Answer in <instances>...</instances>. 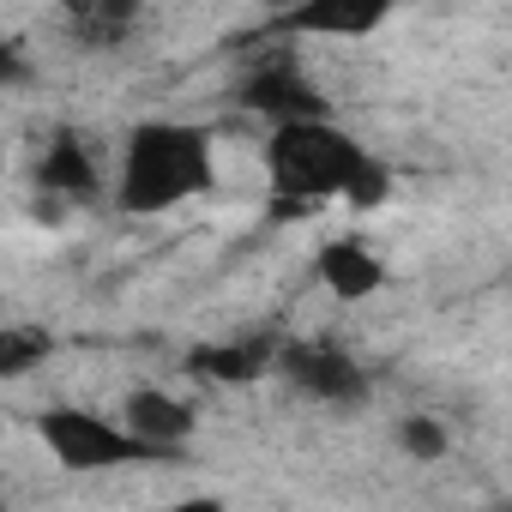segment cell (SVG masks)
<instances>
[{"mask_svg":"<svg viewBox=\"0 0 512 512\" xmlns=\"http://www.w3.org/2000/svg\"><path fill=\"white\" fill-rule=\"evenodd\" d=\"M266 169L278 211H314V205H380L392 193V175L380 157H368L332 115L320 121H284L266 139Z\"/></svg>","mask_w":512,"mask_h":512,"instance_id":"obj_1","label":"cell"},{"mask_svg":"<svg viewBox=\"0 0 512 512\" xmlns=\"http://www.w3.org/2000/svg\"><path fill=\"white\" fill-rule=\"evenodd\" d=\"M290 7H296V0H272V13H290Z\"/></svg>","mask_w":512,"mask_h":512,"instance_id":"obj_15","label":"cell"},{"mask_svg":"<svg viewBox=\"0 0 512 512\" xmlns=\"http://www.w3.org/2000/svg\"><path fill=\"white\" fill-rule=\"evenodd\" d=\"M314 272H320V284H326L338 302H368V296L386 284V260H380L362 235H332V241L314 253Z\"/></svg>","mask_w":512,"mask_h":512,"instance_id":"obj_9","label":"cell"},{"mask_svg":"<svg viewBox=\"0 0 512 512\" xmlns=\"http://www.w3.org/2000/svg\"><path fill=\"white\" fill-rule=\"evenodd\" d=\"M241 109L260 115L266 127H284V121H320V115H332V97L296 61H260L241 79Z\"/></svg>","mask_w":512,"mask_h":512,"instance_id":"obj_5","label":"cell"},{"mask_svg":"<svg viewBox=\"0 0 512 512\" xmlns=\"http://www.w3.org/2000/svg\"><path fill=\"white\" fill-rule=\"evenodd\" d=\"M31 79V61L13 49V43H0V91H7V85H25Z\"/></svg>","mask_w":512,"mask_h":512,"instance_id":"obj_14","label":"cell"},{"mask_svg":"<svg viewBox=\"0 0 512 512\" xmlns=\"http://www.w3.org/2000/svg\"><path fill=\"white\" fill-rule=\"evenodd\" d=\"M37 434L43 446L55 452V464L67 470H115V464H163L157 446H145L139 434H127L121 422L97 416V410H79V404H55L37 416Z\"/></svg>","mask_w":512,"mask_h":512,"instance_id":"obj_3","label":"cell"},{"mask_svg":"<svg viewBox=\"0 0 512 512\" xmlns=\"http://www.w3.org/2000/svg\"><path fill=\"white\" fill-rule=\"evenodd\" d=\"M61 25L79 49H121L139 25V0H61Z\"/></svg>","mask_w":512,"mask_h":512,"instance_id":"obj_10","label":"cell"},{"mask_svg":"<svg viewBox=\"0 0 512 512\" xmlns=\"http://www.w3.org/2000/svg\"><path fill=\"white\" fill-rule=\"evenodd\" d=\"M272 356H278V338H241V344H199L187 368L217 386H247V380L272 374Z\"/></svg>","mask_w":512,"mask_h":512,"instance_id":"obj_11","label":"cell"},{"mask_svg":"<svg viewBox=\"0 0 512 512\" xmlns=\"http://www.w3.org/2000/svg\"><path fill=\"white\" fill-rule=\"evenodd\" d=\"M121 428L139 434L145 446H157L163 458H175V452L193 440L199 416H193L187 398H175V392H163V386H133V392L121 398Z\"/></svg>","mask_w":512,"mask_h":512,"instance_id":"obj_7","label":"cell"},{"mask_svg":"<svg viewBox=\"0 0 512 512\" xmlns=\"http://www.w3.org/2000/svg\"><path fill=\"white\" fill-rule=\"evenodd\" d=\"M217 181V157H211V133L187 127V121H139L121 145V175H115V205L133 217H157L175 211L199 193H211Z\"/></svg>","mask_w":512,"mask_h":512,"instance_id":"obj_2","label":"cell"},{"mask_svg":"<svg viewBox=\"0 0 512 512\" xmlns=\"http://www.w3.org/2000/svg\"><path fill=\"white\" fill-rule=\"evenodd\" d=\"M446 428L434 422V416H404L398 422V452L404 458H416V464H434V458H446Z\"/></svg>","mask_w":512,"mask_h":512,"instance_id":"obj_13","label":"cell"},{"mask_svg":"<svg viewBox=\"0 0 512 512\" xmlns=\"http://www.w3.org/2000/svg\"><path fill=\"white\" fill-rule=\"evenodd\" d=\"M398 7H404V0H296L290 13H278V31H302V37H368Z\"/></svg>","mask_w":512,"mask_h":512,"instance_id":"obj_8","label":"cell"},{"mask_svg":"<svg viewBox=\"0 0 512 512\" xmlns=\"http://www.w3.org/2000/svg\"><path fill=\"white\" fill-rule=\"evenodd\" d=\"M272 368H278L302 398L332 404V410H350V404L368 398V368H362L350 350H338V344H314V338H302V344H278Z\"/></svg>","mask_w":512,"mask_h":512,"instance_id":"obj_4","label":"cell"},{"mask_svg":"<svg viewBox=\"0 0 512 512\" xmlns=\"http://www.w3.org/2000/svg\"><path fill=\"white\" fill-rule=\"evenodd\" d=\"M55 356V338L43 326H0V380H25Z\"/></svg>","mask_w":512,"mask_h":512,"instance_id":"obj_12","label":"cell"},{"mask_svg":"<svg viewBox=\"0 0 512 512\" xmlns=\"http://www.w3.org/2000/svg\"><path fill=\"white\" fill-rule=\"evenodd\" d=\"M31 181H37V193L49 199V211H61V205H91V199L103 193L97 157H91V145H85L73 127H55V139L43 145Z\"/></svg>","mask_w":512,"mask_h":512,"instance_id":"obj_6","label":"cell"}]
</instances>
